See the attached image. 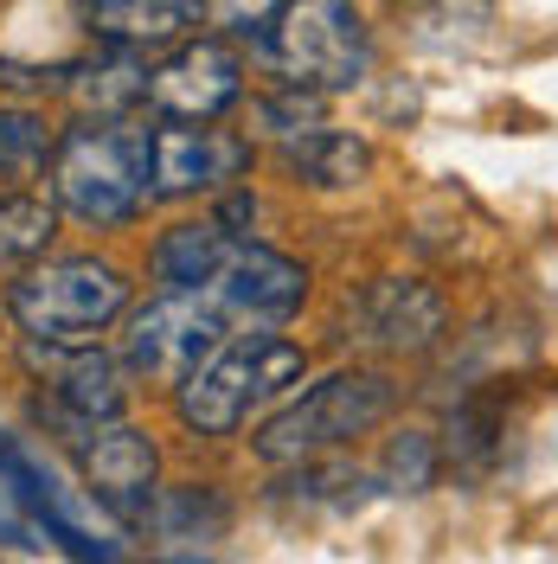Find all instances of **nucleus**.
<instances>
[{
    "label": "nucleus",
    "mask_w": 558,
    "mask_h": 564,
    "mask_svg": "<svg viewBox=\"0 0 558 564\" xmlns=\"http://www.w3.org/2000/svg\"><path fill=\"white\" fill-rule=\"evenodd\" d=\"M52 206L90 225L116 231L154 206V122L129 116H84L52 148Z\"/></svg>",
    "instance_id": "1"
},
{
    "label": "nucleus",
    "mask_w": 558,
    "mask_h": 564,
    "mask_svg": "<svg viewBox=\"0 0 558 564\" xmlns=\"http://www.w3.org/2000/svg\"><path fill=\"white\" fill-rule=\"evenodd\" d=\"M302 372H309V359H302L296 340H282L270 327H245V334H232L225 347L212 352L200 372H186L174 386L180 391V423H186L193 436H232V430H245L264 404H277Z\"/></svg>",
    "instance_id": "2"
},
{
    "label": "nucleus",
    "mask_w": 558,
    "mask_h": 564,
    "mask_svg": "<svg viewBox=\"0 0 558 564\" xmlns=\"http://www.w3.org/2000/svg\"><path fill=\"white\" fill-rule=\"evenodd\" d=\"M0 500L33 532V545H58L65 558H122V539L109 527L104 500L90 488H71L13 430H0Z\"/></svg>",
    "instance_id": "3"
},
{
    "label": "nucleus",
    "mask_w": 558,
    "mask_h": 564,
    "mask_svg": "<svg viewBox=\"0 0 558 564\" xmlns=\"http://www.w3.org/2000/svg\"><path fill=\"white\" fill-rule=\"evenodd\" d=\"M122 308H129V276L104 257L26 263L20 282L7 289V315L26 327V340H52V347H84Z\"/></svg>",
    "instance_id": "4"
},
{
    "label": "nucleus",
    "mask_w": 558,
    "mask_h": 564,
    "mask_svg": "<svg viewBox=\"0 0 558 564\" xmlns=\"http://www.w3.org/2000/svg\"><path fill=\"white\" fill-rule=\"evenodd\" d=\"M257 52L282 84L314 90V97L353 90L373 70V33L353 0H289L270 20V33L257 39Z\"/></svg>",
    "instance_id": "5"
},
{
    "label": "nucleus",
    "mask_w": 558,
    "mask_h": 564,
    "mask_svg": "<svg viewBox=\"0 0 558 564\" xmlns=\"http://www.w3.org/2000/svg\"><path fill=\"white\" fill-rule=\"evenodd\" d=\"M391 404H398V386H391L385 372H366V366L334 372V379L309 386L296 404H282L277 417L257 430V462L282 468V462L328 456V449H341L353 436L379 430V423L391 417Z\"/></svg>",
    "instance_id": "6"
},
{
    "label": "nucleus",
    "mask_w": 558,
    "mask_h": 564,
    "mask_svg": "<svg viewBox=\"0 0 558 564\" xmlns=\"http://www.w3.org/2000/svg\"><path fill=\"white\" fill-rule=\"evenodd\" d=\"M232 334H245V327H238L232 308L200 282V289H168L161 302H148V308L129 321L122 352H129V366H136L141 379H154V386H180V379L200 372Z\"/></svg>",
    "instance_id": "7"
},
{
    "label": "nucleus",
    "mask_w": 558,
    "mask_h": 564,
    "mask_svg": "<svg viewBox=\"0 0 558 564\" xmlns=\"http://www.w3.org/2000/svg\"><path fill=\"white\" fill-rule=\"evenodd\" d=\"M245 97V65L225 39H193L168 52L161 65L148 70V97L141 109L168 116V122H218L225 109H238Z\"/></svg>",
    "instance_id": "8"
},
{
    "label": "nucleus",
    "mask_w": 558,
    "mask_h": 564,
    "mask_svg": "<svg viewBox=\"0 0 558 564\" xmlns=\"http://www.w3.org/2000/svg\"><path fill=\"white\" fill-rule=\"evenodd\" d=\"M245 167H250L245 135H225L212 122H168V116H154V206L193 199V193H218Z\"/></svg>",
    "instance_id": "9"
},
{
    "label": "nucleus",
    "mask_w": 558,
    "mask_h": 564,
    "mask_svg": "<svg viewBox=\"0 0 558 564\" xmlns=\"http://www.w3.org/2000/svg\"><path fill=\"white\" fill-rule=\"evenodd\" d=\"M206 289L232 308L238 327H277V321H289L309 302V270H302L296 257L270 250V245H238L232 263H225Z\"/></svg>",
    "instance_id": "10"
},
{
    "label": "nucleus",
    "mask_w": 558,
    "mask_h": 564,
    "mask_svg": "<svg viewBox=\"0 0 558 564\" xmlns=\"http://www.w3.org/2000/svg\"><path fill=\"white\" fill-rule=\"evenodd\" d=\"M347 327L360 347L379 352H423L437 334H443V295L423 289V282L385 276L373 289H360L347 302Z\"/></svg>",
    "instance_id": "11"
},
{
    "label": "nucleus",
    "mask_w": 558,
    "mask_h": 564,
    "mask_svg": "<svg viewBox=\"0 0 558 564\" xmlns=\"http://www.w3.org/2000/svg\"><path fill=\"white\" fill-rule=\"evenodd\" d=\"M84 436V488L104 500L109 520H141L154 500V443L122 417L90 423Z\"/></svg>",
    "instance_id": "12"
},
{
    "label": "nucleus",
    "mask_w": 558,
    "mask_h": 564,
    "mask_svg": "<svg viewBox=\"0 0 558 564\" xmlns=\"http://www.w3.org/2000/svg\"><path fill=\"white\" fill-rule=\"evenodd\" d=\"M84 26L97 45L161 52L206 26V0H84Z\"/></svg>",
    "instance_id": "13"
},
{
    "label": "nucleus",
    "mask_w": 558,
    "mask_h": 564,
    "mask_svg": "<svg viewBox=\"0 0 558 564\" xmlns=\"http://www.w3.org/2000/svg\"><path fill=\"white\" fill-rule=\"evenodd\" d=\"M45 359H52V404L65 411V423L90 430V423L122 417V366L109 352L84 347H52V340H33Z\"/></svg>",
    "instance_id": "14"
},
{
    "label": "nucleus",
    "mask_w": 558,
    "mask_h": 564,
    "mask_svg": "<svg viewBox=\"0 0 558 564\" xmlns=\"http://www.w3.org/2000/svg\"><path fill=\"white\" fill-rule=\"evenodd\" d=\"M238 245H245V238L232 231V212L174 225V231L154 245V282H161V289H200V282H212L225 263H232Z\"/></svg>",
    "instance_id": "15"
},
{
    "label": "nucleus",
    "mask_w": 558,
    "mask_h": 564,
    "mask_svg": "<svg viewBox=\"0 0 558 564\" xmlns=\"http://www.w3.org/2000/svg\"><path fill=\"white\" fill-rule=\"evenodd\" d=\"M282 161H289V174H302L309 186H353V180L366 174V141H353L321 122L309 135L282 141Z\"/></svg>",
    "instance_id": "16"
},
{
    "label": "nucleus",
    "mask_w": 558,
    "mask_h": 564,
    "mask_svg": "<svg viewBox=\"0 0 558 564\" xmlns=\"http://www.w3.org/2000/svg\"><path fill=\"white\" fill-rule=\"evenodd\" d=\"M58 238V206L39 193H0V270L39 263Z\"/></svg>",
    "instance_id": "17"
},
{
    "label": "nucleus",
    "mask_w": 558,
    "mask_h": 564,
    "mask_svg": "<svg viewBox=\"0 0 558 564\" xmlns=\"http://www.w3.org/2000/svg\"><path fill=\"white\" fill-rule=\"evenodd\" d=\"M52 148H58V141H52V129H45V116L0 104V180L39 174V167L52 161Z\"/></svg>",
    "instance_id": "18"
},
{
    "label": "nucleus",
    "mask_w": 558,
    "mask_h": 564,
    "mask_svg": "<svg viewBox=\"0 0 558 564\" xmlns=\"http://www.w3.org/2000/svg\"><path fill=\"white\" fill-rule=\"evenodd\" d=\"M289 0H206V20L218 26V33H232V39H257L270 33V20H277Z\"/></svg>",
    "instance_id": "19"
}]
</instances>
